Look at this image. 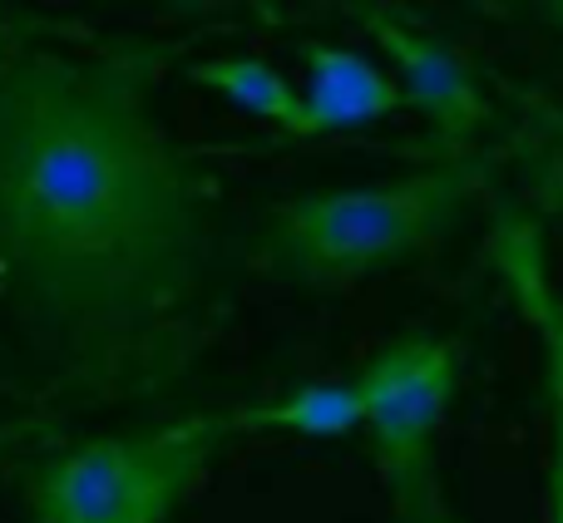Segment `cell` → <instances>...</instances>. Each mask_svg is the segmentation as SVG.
Instances as JSON below:
<instances>
[{"label": "cell", "instance_id": "8", "mask_svg": "<svg viewBox=\"0 0 563 523\" xmlns=\"http://www.w3.org/2000/svg\"><path fill=\"white\" fill-rule=\"evenodd\" d=\"M238 435H297V439H346L361 430V396L351 380H307L277 400L223 410Z\"/></svg>", "mask_w": 563, "mask_h": 523}, {"label": "cell", "instance_id": "1", "mask_svg": "<svg viewBox=\"0 0 563 523\" xmlns=\"http://www.w3.org/2000/svg\"><path fill=\"white\" fill-rule=\"evenodd\" d=\"M0 20V316L49 396H148L198 356L218 178L148 109L184 45L85 55Z\"/></svg>", "mask_w": 563, "mask_h": 523}, {"label": "cell", "instance_id": "9", "mask_svg": "<svg viewBox=\"0 0 563 523\" xmlns=\"http://www.w3.org/2000/svg\"><path fill=\"white\" fill-rule=\"evenodd\" d=\"M188 79L213 89V94H223L228 104H238L243 114L282 129L287 138H317L301 89H291V79L282 75L277 65H267V59H253V55L198 59V65H188Z\"/></svg>", "mask_w": 563, "mask_h": 523}, {"label": "cell", "instance_id": "3", "mask_svg": "<svg viewBox=\"0 0 563 523\" xmlns=\"http://www.w3.org/2000/svg\"><path fill=\"white\" fill-rule=\"evenodd\" d=\"M233 439L223 410L184 415L144 435L85 439L25 475L30 523H168L218 449Z\"/></svg>", "mask_w": 563, "mask_h": 523}, {"label": "cell", "instance_id": "2", "mask_svg": "<svg viewBox=\"0 0 563 523\" xmlns=\"http://www.w3.org/2000/svg\"><path fill=\"white\" fill-rule=\"evenodd\" d=\"M499 168V148L420 164L380 183L317 188L277 203L247 243V267L273 281L336 291L426 253L460 223Z\"/></svg>", "mask_w": 563, "mask_h": 523}, {"label": "cell", "instance_id": "6", "mask_svg": "<svg viewBox=\"0 0 563 523\" xmlns=\"http://www.w3.org/2000/svg\"><path fill=\"white\" fill-rule=\"evenodd\" d=\"M495 257L505 267V281L515 287L525 316L544 336V370H549V425H554V449H549V523H563V301L544 271V243L529 218H505L495 237Z\"/></svg>", "mask_w": 563, "mask_h": 523}, {"label": "cell", "instance_id": "7", "mask_svg": "<svg viewBox=\"0 0 563 523\" xmlns=\"http://www.w3.org/2000/svg\"><path fill=\"white\" fill-rule=\"evenodd\" d=\"M307 59V114L311 129L321 134H346V129H366L376 119H390L410 109L400 85L376 65L371 55L346 45H327V40H307L301 45Z\"/></svg>", "mask_w": 563, "mask_h": 523}, {"label": "cell", "instance_id": "10", "mask_svg": "<svg viewBox=\"0 0 563 523\" xmlns=\"http://www.w3.org/2000/svg\"><path fill=\"white\" fill-rule=\"evenodd\" d=\"M549 20H559V25H563V5H554V10H549Z\"/></svg>", "mask_w": 563, "mask_h": 523}, {"label": "cell", "instance_id": "5", "mask_svg": "<svg viewBox=\"0 0 563 523\" xmlns=\"http://www.w3.org/2000/svg\"><path fill=\"white\" fill-rule=\"evenodd\" d=\"M356 20L366 25V35L376 40V49L386 55L390 79L400 85V94L410 99L420 119H426V138H420V158L440 164V158H465L475 154L479 129L489 124V99L479 89L475 69L445 49L440 40L420 35V30L400 25L386 10H356Z\"/></svg>", "mask_w": 563, "mask_h": 523}, {"label": "cell", "instance_id": "4", "mask_svg": "<svg viewBox=\"0 0 563 523\" xmlns=\"http://www.w3.org/2000/svg\"><path fill=\"white\" fill-rule=\"evenodd\" d=\"M351 386L396 523H460L440 475V425L455 405L460 346L410 331L380 346Z\"/></svg>", "mask_w": 563, "mask_h": 523}]
</instances>
